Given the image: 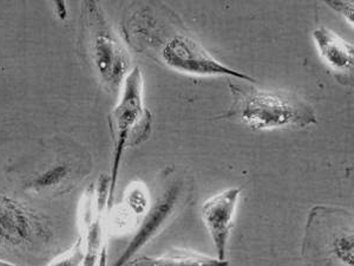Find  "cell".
<instances>
[{
  "label": "cell",
  "mask_w": 354,
  "mask_h": 266,
  "mask_svg": "<svg viewBox=\"0 0 354 266\" xmlns=\"http://www.w3.org/2000/svg\"><path fill=\"white\" fill-rule=\"evenodd\" d=\"M241 194L240 187H230L207 199L201 207L202 220L212 238L218 258L223 260L227 257L228 242Z\"/></svg>",
  "instance_id": "cell-9"
},
{
  "label": "cell",
  "mask_w": 354,
  "mask_h": 266,
  "mask_svg": "<svg viewBox=\"0 0 354 266\" xmlns=\"http://www.w3.org/2000/svg\"><path fill=\"white\" fill-rule=\"evenodd\" d=\"M149 190L141 181L130 184L125 190L121 205L111 209L109 212V232L111 231L131 230L149 211L151 206Z\"/></svg>",
  "instance_id": "cell-10"
},
{
  "label": "cell",
  "mask_w": 354,
  "mask_h": 266,
  "mask_svg": "<svg viewBox=\"0 0 354 266\" xmlns=\"http://www.w3.org/2000/svg\"><path fill=\"white\" fill-rule=\"evenodd\" d=\"M110 179L101 175L85 190L80 205V237L84 249V266H106L109 242Z\"/></svg>",
  "instance_id": "cell-6"
},
{
  "label": "cell",
  "mask_w": 354,
  "mask_h": 266,
  "mask_svg": "<svg viewBox=\"0 0 354 266\" xmlns=\"http://www.w3.org/2000/svg\"><path fill=\"white\" fill-rule=\"evenodd\" d=\"M124 266H230V262L196 251L170 249L158 256H138Z\"/></svg>",
  "instance_id": "cell-12"
},
{
  "label": "cell",
  "mask_w": 354,
  "mask_h": 266,
  "mask_svg": "<svg viewBox=\"0 0 354 266\" xmlns=\"http://www.w3.org/2000/svg\"><path fill=\"white\" fill-rule=\"evenodd\" d=\"M153 116L143 100V75L138 66L131 70L120 89V98L109 115L113 140V162L110 173L109 202L113 207L122 160L125 150L141 145L151 134Z\"/></svg>",
  "instance_id": "cell-3"
},
{
  "label": "cell",
  "mask_w": 354,
  "mask_h": 266,
  "mask_svg": "<svg viewBox=\"0 0 354 266\" xmlns=\"http://www.w3.org/2000/svg\"><path fill=\"white\" fill-rule=\"evenodd\" d=\"M48 237V227L39 214L0 194V245L11 250L28 249Z\"/></svg>",
  "instance_id": "cell-8"
},
{
  "label": "cell",
  "mask_w": 354,
  "mask_h": 266,
  "mask_svg": "<svg viewBox=\"0 0 354 266\" xmlns=\"http://www.w3.org/2000/svg\"><path fill=\"white\" fill-rule=\"evenodd\" d=\"M328 8H332L334 12L338 13L345 19V21L353 26V13L354 3L353 1H326Z\"/></svg>",
  "instance_id": "cell-15"
},
{
  "label": "cell",
  "mask_w": 354,
  "mask_h": 266,
  "mask_svg": "<svg viewBox=\"0 0 354 266\" xmlns=\"http://www.w3.org/2000/svg\"><path fill=\"white\" fill-rule=\"evenodd\" d=\"M162 4H133L122 21V33L130 46L140 53H151L167 68L177 73L200 77H234L257 83L253 77L230 68L180 28L168 8Z\"/></svg>",
  "instance_id": "cell-1"
},
{
  "label": "cell",
  "mask_w": 354,
  "mask_h": 266,
  "mask_svg": "<svg viewBox=\"0 0 354 266\" xmlns=\"http://www.w3.org/2000/svg\"><path fill=\"white\" fill-rule=\"evenodd\" d=\"M82 24L88 53L97 76L105 88L120 91L133 70V61L121 37L117 35L104 10L96 1L82 4Z\"/></svg>",
  "instance_id": "cell-5"
},
{
  "label": "cell",
  "mask_w": 354,
  "mask_h": 266,
  "mask_svg": "<svg viewBox=\"0 0 354 266\" xmlns=\"http://www.w3.org/2000/svg\"><path fill=\"white\" fill-rule=\"evenodd\" d=\"M0 266H26V265H19V264H13V263L6 262V260H3V259H0Z\"/></svg>",
  "instance_id": "cell-16"
},
{
  "label": "cell",
  "mask_w": 354,
  "mask_h": 266,
  "mask_svg": "<svg viewBox=\"0 0 354 266\" xmlns=\"http://www.w3.org/2000/svg\"><path fill=\"white\" fill-rule=\"evenodd\" d=\"M302 259L306 266H354L353 215L315 206L307 219Z\"/></svg>",
  "instance_id": "cell-4"
},
{
  "label": "cell",
  "mask_w": 354,
  "mask_h": 266,
  "mask_svg": "<svg viewBox=\"0 0 354 266\" xmlns=\"http://www.w3.org/2000/svg\"><path fill=\"white\" fill-rule=\"evenodd\" d=\"M84 249L81 239H77L68 251L57 256L56 258L45 266H84Z\"/></svg>",
  "instance_id": "cell-14"
},
{
  "label": "cell",
  "mask_w": 354,
  "mask_h": 266,
  "mask_svg": "<svg viewBox=\"0 0 354 266\" xmlns=\"http://www.w3.org/2000/svg\"><path fill=\"white\" fill-rule=\"evenodd\" d=\"M232 107L225 117H235L250 130H301L317 123L313 108L301 97L230 82Z\"/></svg>",
  "instance_id": "cell-2"
},
{
  "label": "cell",
  "mask_w": 354,
  "mask_h": 266,
  "mask_svg": "<svg viewBox=\"0 0 354 266\" xmlns=\"http://www.w3.org/2000/svg\"><path fill=\"white\" fill-rule=\"evenodd\" d=\"M312 37L322 61L332 70L344 73L353 68L354 48L352 43L345 41L325 26L315 28Z\"/></svg>",
  "instance_id": "cell-11"
},
{
  "label": "cell",
  "mask_w": 354,
  "mask_h": 266,
  "mask_svg": "<svg viewBox=\"0 0 354 266\" xmlns=\"http://www.w3.org/2000/svg\"><path fill=\"white\" fill-rule=\"evenodd\" d=\"M183 190L185 185L178 179H175L165 186L162 193L157 195L156 200L151 202L149 211L137 226L133 238L113 266H124L127 263L135 258L147 244H149L158 236L170 222V219L173 218L174 214L176 213L183 197Z\"/></svg>",
  "instance_id": "cell-7"
},
{
  "label": "cell",
  "mask_w": 354,
  "mask_h": 266,
  "mask_svg": "<svg viewBox=\"0 0 354 266\" xmlns=\"http://www.w3.org/2000/svg\"><path fill=\"white\" fill-rule=\"evenodd\" d=\"M73 177V165L68 162H58L33 177L28 188L37 194L56 193L71 181Z\"/></svg>",
  "instance_id": "cell-13"
}]
</instances>
